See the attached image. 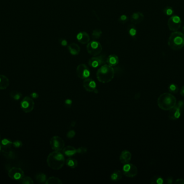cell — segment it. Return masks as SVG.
I'll use <instances>...</instances> for the list:
<instances>
[{
	"instance_id": "6da1fadb",
	"label": "cell",
	"mask_w": 184,
	"mask_h": 184,
	"mask_svg": "<svg viewBox=\"0 0 184 184\" xmlns=\"http://www.w3.org/2000/svg\"><path fill=\"white\" fill-rule=\"evenodd\" d=\"M65 161L64 154L57 151L50 153L46 159L48 166L54 170L61 169L65 164Z\"/></svg>"
},
{
	"instance_id": "7a4b0ae2",
	"label": "cell",
	"mask_w": 184,
	"mask_h": 184,
	"mask_svg": "<svg viewBox=\"0 0 184 184\" xmlns=\"http://www.w3.org/2000/svg\"><path fill=\"white\" fill-rule=\"evenodd\" d=\"M115 71L113 67L108 64H104L100 67L96 72V77L102 83H108L114 78Z\"/></svg>"
},
{
	"instance_id": "3957f363",
	"label": "cell",
	"mask_w": 184,
	"mask_h": 184,
	"mask_svg": "<svg viewBox=\"0 0 184 184\" xmlns=\"http://www.w3.org/2000/svg\"><path fill=\"white\" fill-rule=\"evenodd\" d=\"M177 104V99L173 94L164 93L158 98L157 105L160 109L164 111H169Z\"/></svg>"
},
{
	"instance_id": "277c9868",
	"label": "cell",
	"mask_w": 184,
	"mask_h": 184,
	"mask_svg": "<svg viewBox=\"0 0 184 184\" xmlns=\"http://www.w3.org/2000/svg\"><path fill=\"white\" fill-rule=\"evenodd\" d=\"M168 44L172 50L182 49L184 46V33L178 31L172 32L169 38Z\"/></svg>"
},
{
	"instance_id": "5b68a950",
	"label": "cell",
	"mask_w": 184,
	"mask_h": 184,
	"mask_svg": "<svg viewBox=\"0 0 184 184\" xmlns=\"http://www.w3.org/2000/svg\"><path fill=\"white\" fill-rule=\"evenodd\" d=\"M184 107V100H179L177 103L176 105L170 109L168 115V117L169 119L173 120H175L180 118L182 111Z\"/></svg>"
},
{
	"instance_id": "8992f818",
	"label": "cell",
	"mask_w": 184,
	"mask_h": 184,
	"mask_svg": "<svg viewBox=\"0 0 184 184\" xmlns=\"http://www.w3.org/2000/svg\"><path fill=\"white\" fill-rule=\"evenodd\" d=\"M102 47L99 42L96 41H93L89 42L87 45V52L93 56L99 55L102 52Z\"/></svg>"
},
{
	"instance_id": "52a82bcc",
	"label": "cell",
	"mask_w": 184,
	"mask_h": 184,
	"mask_svg": "<svg viewBox=\"0 0 184 184\" xmlns=\"http://www.w3.org/2000/svg\"><path fill=\"white\" fill-rule=\"evenodd\" d=\"M50 144L52 150L57 151H61L65 147L64 140L59 136H53L50 139Z\"/></svg>"
},
{
	"instance_id": "ba28073f",
	"label": "cell",
	"mask_w": 184,
	"mask_h": 184,
	"mask_svg": "<svg viewBox=\"0 0 184 184\" xmlns=\"http://www.w3.org/2000/svg\"><path fill=\"white\" fill-rule=\"evenodd\" d=\"M181 24L182 20L178 15H173L168 20V28L172 32L178 31L180 29Z\"/></svg>"
},
{
	"instance_id": "9c48e42d",
	"label": "cell",
	"mask_w": 184,
	"mask_h": 184,
	"mask_svg": "<svg viewBox=\"0 0 184 184\" xmlns=\"http://www.w3.org/2000/svg\"><path fill=\"white\" fill-rule=\"evenodd\" d=\"M123 174L128 178H133L138 173V169L136 166L132 164H124L122 169Z\"/></svg>"
},
{
	"instance_id": "30bf717a",
	"label": "cell",
	"mask_w": 184,
	"mask_h": 184,
	"mask_svg": "<svg viewBox=\"0 0 184 184\" xmlns=\"http://www.w3.org/2000/svg\"><path fill=\"white\" fill-rule=\"evenodd\" d=\"M35 107V103L30 97H25L22 100L21 107L25 113H30L33 110Z\"/></svg>"
},
{
	"instance_id": "8fae6325",
	"label": "cell",
	"mask_w": 184,
	"mask_h": 184,
	"mask_svg": "<svg viewBox=\"0 0 184 184\" xmlns=\"http://www.w3.org/2000/svg\"><path fill=\"white\" fill-rule=\"evenodd\" d=\"M8 176L14 180H21L24 177V173L19 167H13L9 170Z\"/></svg>"
},
{
	"instance_id": "7c38bea8",
	"label": "cell",
	"mask_w": 184,
	"mask_h": 184,
	"mask_svg": "<svg viewBox=\"0 0 184 184\" xmlns=\"http://www.w3.org/2000/svg\"><path fill=\"white\" fill-rule=\"evenodd\" d=\"M106 61L107 59H105V56L104 55H97L89 59L88 64L92 68H96L97 67H101L105 64Z\"/></svg>"
},
{
	"instance_id": "4fadbf2b",
	"label": "cell",
	"mask_w": 184,
	"mask_h": 184,
	"mask_svg": "<svg viewBox=\"0 0 184 184\" xmlns=\"http://www.w3.org/2000/svg\"><path fill=\"white\" fill-rule=\"evenodd\" d=\"M77 76L81 79H86L89 78L91 72L89 68L85 64H80L77 68Z\"/></svg>"
},
{
	"instance_id": "5bb4252c",
	"label": "cell",
	"mask_w": 184,
	"mask_h": 184,
	"mask_svg": "<svg viewBox=\"0 0 184 184\" xmlns=\"http://www.w3.org/2000/svg\"><path fill=\"white\" fill-rule=\"evenodd\" d=\"M83 87L85 90L89 92L96 93V91L97 90L96 84L95 81L89 78H87L84 80L83 82Z\"/></svg>"
},
{
	"instance_id": "9a60e30c",
	"label": "cell",
	"mask_w": 184,
	"mask_h": 184,
	"mask_svg": "<svg viewBox=\"0 0 184 184\" xmlns=\"http://www.w3.org/2000/svg\"><path fill=\"white\" fill-rule=\"evenodd\" d=\"M131 153L128 150L123 151L120 156V161L123 164L129 163L131 159Z\"/></svg>"
},
{
	"instance_id": "2e32d148",
	"label": "cell",
	"mask_w": 184,
	"mask_h": 184,
	"mask_svg": "<svg viewBox=\"0 0 184 184\" xmlns=\"http://www.w3.org/2000/svg\"><path fill=\"white\" fill-rule=\"evenodd\" d=\"M144 15L141 12H136L132 14L131 17V22L134 24H138L144 20Z\"/></svg>"
},
{
	"instance_id": "e0dca14e",
	"label": "cell",
	"mask_w": 184,
	"mask_h": 184,
	"mask_svg": "<svg viewBox=\"0 0 184 184\" xmlns=\"http://www.w3.org/2000/svg\"><path fill=\"white\" fill-rule=\"evenodd\" d=\"M77 38L78 42L81 44H85L88 43L90 41L89 35L85 32L79 33L77 36Z\"/></svg>"
},
{
	"instance_id": "ac0fdd59",
	"label": "cell",
	"mask_w": 184,
	"mask_h": 184,
	"mask_svg": "<svg viewBox=\"0 0 184 184\" xmlns=\"http://www.w3.org/2000/svg\"><path fill=\"white\" fill-rule=\"evenodd\" d=\"M62 151V153L64 155L68 157H72L77 153V149H75V147L70 145L65 147Z\"/></svg>"
},
{
	"instance_id": "d6986e66",
	"label": "cell",
	"mask_w": 184,
	"mask_h": 184,
	"mask_svg": "<svg viewBox=\"0 0 184 184\" xmlns=\"http://www.w3.org/2000/svg\"><path fill=\"white\" fill-rule=\"evenodd\" d=\"M0 145L1 147V151L4 152V153L6 152L9 151L11 147L13 146V142L8 139H4L1 141Z\"/></svg>"
},
{
	"instance_id": "ffe728a7",
	"label": "cell",
	"mask_w": 184,
	"mask_h": 184,
	"mask_svg": "<svg viewBox=\"0 0 184 184\" xmlns=\"http://www.w3.org/2000/svg\"><path fill=\"white\" fill-rule=\"evenodd\" d=\"M106 62L108 63V65H110L112 67H114L118 64L119 59L118 56H116V55H111L108 57Z\"/></svg>"
},
{
	"instance_id": "44dd1931",
	"label": "cell",
	"mask_w": 184,
	"mask_h": 184,
	"mask_svg": "<svg viewBox=\"0 0 184 184\" xmlns=\"http://www.w3.org/2000/svg\"><path fill=\"white\" fill-rule=\"evenodd\" d=\"M9 85V80L6 76L0 75V90H5Z\"/></svg>"
},
{
	"instance_id": "7402d4cb",
	"label": "cell",
	"mask_w": 184,
	"mask_h": 184,
	"mask_svg": "<svg viewBox=\"0 0 184 184\" xmlns=\"http://www.w3.org/2000/svg\"><path fill=\"white\" fill-rule=\"evenodd\" d=\"M68 50L73 55H77L80 52V48L78 44L71 43L68 46Z\"/></svg>"
},
{
	"instance_id": "603a6c76",
	"label": "cell",
	"mask_w": 184,
	"mask_h": 184,
	"mask_svg": "<svg viewBox=\"0 0 184 184\" xmlns=\"http://www.w3.org/2000/svg\"><path fill=\"white\" fill-rule=\"evenodd\" d=\"M66 165L71 169H75L78 165V163L76 159L72 157H69L65 161Z\"/></svg>"
},
{
	"instance_id": "cb8c5ba5",
	"label": "cell",
	"mask_w": 184,
	"mask_h": 184,
	"mask_svg": "<svg viewBox=\"0 0 184 184\" xmlns=\"http://www.w3.org/2000/svg\"><path fill=\"white\" fill-rule=\"evenodd\" d=\"M122 175L123 173L120 170H115L112 173L110 178L113 181L118 182L122 179Z\"/></svg>"
},
{
	"instance_id": "d4e9b609",
	"label": "cell",
	"mask_w": 184,
	"mask_h": 184,
	"mask_svg": "<svg viewBox=\"0 0 184 184\" xmlns=\"http://www.w3.org/2000/svg\"><path fill=\"white\" fill-rule=\"evenodd\" d=\"M46 184H62V182L59 178L56 177H51L48 178L45 182Z\"/></svg>"
},
{
	"instance_id": "484cf974",
	"label": "cell",
	"mask_w": 184,
	"mask_h": 184,
	"mask_svg": "<svg viewBox=\"0 0 184 184\" xmlns=\"http://www.w3.org/2000/svg\"><path fill=\"white\" fill-rule=\"evenodd\" d=\"M163 179L157 176H153L150 180V183L152 184H163Z\"/></svg>"
},
{
	"instance_id": "4316f807",
	"label": "cell",
	"mask_w": 184,
	"mask_h": 184,
	"mask_svg": "<svg viewBox=\"0 0 184 184\" xmlns=\"http://www.w3.org/2000/svg\"><path fill=\"white\" fill-rule=\"evenodd\" d=\"M102 34V32L101 30L100 29H95L93 30L92 32V38L94 40H99L100 38L101 37Z\"/></svg>"
},
{
	"instance_id": "83f0119b",
	"label": "cell",
	"mask_w": 184,
	"mask_h": 184,
	"mask_svg": "<svg viewBox=\"0 0 184 184\" xmlns=\"http://www.w3.org/2000/svg\"><path fill=\"white\" fill-rule=\"evenodd\" d=\"M10 96L15 100H19L22 96V94L21 93L18 92L17 91H13L12 92H11Z\"/></svg>"
},
{
	"instance_id": "f1b7e54d",
	"label": "cell",
	"mask_w": 184,
	"mask_h": 184,
	"mask_svg": "<svg viewBox=\"0 0 184 184\" xmlns=\"http://www.w3.org/2000/svg\"><path fill=\"white\" fill-rule=\"evenodd\" d=\"M36 179L37 182H45L47 180L46 176L44 173H39L36 177Z\"/></svg>"
},
{
	"instance_id": "f546056e",
	"label": "cell",
	"mask_w": 184,
	"mask_h": 184,
	"mask_svg": "<svg viewBox=\"0 0 184 184\" xmlns=\"http://www.w3.org/2000/svg\"><path fill=\"white\" fill-rule=\"evenodd\" d=\"M163 13L167 16H171L173 14V9L171 7H166L163 9Z\"/></svg>"
},
{
	"instance_id": "4dcf8cb0",
	"label": "cell",
	"mask_w": 184,
	"mask_h": 184,
	"mask_svg": "<svg viewBox=\"0 0 184 184\" xmlns=\"http://www.w3.org/2000/svg\"><path fill=\"white\" fill-rule=\"evenodd\" d=\"M169 90L170 91L171 93H173V94H176L179 91V88L178 86L174 84H171L169 87Z\"/></svg>"
},
{
	"instance_id": "1f68e13d",
	"label": "cell",
	"mask_w": 184,
	"mask_h": 184,
	"mask_svg": "<svg viewBox=\"0 0 184 184\" xmlns=\"http://www.w3.org/2000/svg\"><path fill=\"white\" fill-rule=\"evenodd\" d=\"M21 182L23 184H33L34 183L32 178L28 176L24 177L23 179L21 180Z\"/></svg>"
},
{
	"instance_id": "d6a6232c",
	"label": "cell",
	"mask_w": 184,
	"mask_h": 184,
	"mask_svg": "<svg viewBox=\"0 0 184 184\" xmlns=\"http://www.w3.org/2000/svg\"><path fill=\"white\" fill-rule=\"evenodd\" d=\"M129 33L130 34V35L132 37H134L136 35V29L134 27V26H131L130 27L129 29Z\"/></svg>"
},
{
	"instance_id": "836d02e7",
	"label": "cell",
	"mask_w": 184,
	"mask_h": 184,
	"mask_svg": "<svg viewBox=\"0 0 184 184\" xmlns=\"http://www.w3.org/2000/svg\"><path fill=\"white\" fill-rule=\"evenodd\" d=\"M87 152V149L85 147H80L77 149V153L80 155L85 154Z\"/></svg>"
},
{
	"instance_id": "e575fe53",
	"label": "cell",
	"mask_w": 184,
	"mask_h": 184,
	"mask_svg": "<svg viewBox=\"0 0 184 184\" xmlns=\"http://www.w3.org/2000/svg\"><path fill=\"white\" fill-rule=\"evenodd\" d=\"M23 143L20 140H15L13 142V146L16 148H19L22 147Z\"/></svg>"
},
{
	"instance_id": "d590c367",
	"label": "cell",
	"mask_w": 184,
	"mask_h": 184,
	"mask_svg": "<svg viewBox=\"0 0 184 184\" xmlns=\"http://www.w3.org/2000/svg\"><path fill=\"white\" fill-rule=\"evenodd\" d=\"M119 21L120 22H122V23H124L128 21V18L126 16V15H123L121 16L119 19Z\"/></svg>"
},
{
	"instance_id": "8d00e7d4",
	"label": "cell",
	"mask_w": 184,
	"mask_h": 184,
	"mask_svg": "<svg viewBox=\"0 0 184 184\" xmlns=\"http://www.w3.org/2000/svg\"><path fill=\"white\" fill-rule=\"evenodd\" d=\"M75 135V132L74 130H70L67 134V137L68 138H73Z\"/></svg>"
},
{
	"instance_id": "74e56055",
	"label": "cell",
	"mask_w": 184,
	"mask_h": 184,
	"mask_svg": "<svg viewBox=\"0 0 184 184\" xmlns=\"http://www.w3.org/2000/svg\"><path fill=\"white\" fill-rule=\"evenodd\" d=\"M176 184H184V179L182 178H179L176 180Z\"/></svg>"
},
{
	"instance_id": "f35d334b",
	"label": "cell",
	"mask_w": 184,
	"mask_h": 184,
	"mask_svg": "<svg viewBox=\"0 0 184 184\" xmlns=\"http://www.w3.org/2000/svg\"><path fill=\"white\" fill-rule=\"evenodd\" d=\"M60 44H62L63 46H65L67 44V42L66 40L62 39V40H61V41H60Z\"/></svg>"
},
{
	"instance_id": "ab89813d",
	"label": "cell",
	"mask_w": 184,
	"mask_h": 184,
	"mask_svg": "<svg viewBox=\"0 0 184 184\" xmlns=\"http://www.w3.org/2000/svg\"><path fill=\"white\" fill-rule=\"evenodd\" d=\"M173 182V178H172L171 177H169L167 179H166V182L168 184H171Z\"/></svg>"
},
{
	"instance_id": "60d3db41",
	"label": "cell",
	"mask_w": 184,
	"mask_h": 184,
	"mask_svg": "<svg viewBox=\"0 0 184 184\" xmlns=\"http://www.w3.org/2000/svg\"><path fill=\"white\" fill-rule=\"evenodd\" d=\"M31 96L32 98H33V99H37L38 97V94L36 92H33L31 94Z\"/></svg>"
},
{
	"instance_id": "b9f144b4",
	"label": "cell",
	"mask_w": 184,
	"mask_h": 184,
	"mask_svg": "<svg viewBox=\"0 0 184 184\" xmlns=\"http://www.w3.org/2000/svg\"><path fill=\"white\" fill-rule=\"evenodd\" d=\"M180 94H181L182 97H184V86H183L182 88V89H180Z\"/></svg>"
},
{
	"instance_id": "7bdbcfd3",
	"label": "cell",
	"mask_w": 184,
	"mask_h": 184,
	"mask_svg": "<svg viewBox=\"0 0 184 184\" xmlns=\"http://www.w3.org/2000/svg\"><path fill=\"white\" fill-rule=\"evenodd\" d=\"M71 103H72V102H71V100L70 99H67L66 100V104L67 105H68V104L71 105Z\"/></svg>"
},
{
	"instance_id": "ee69618b",
	"label": "cell",
	"mask_w": 184,
	"mask_h": 184,
	"mask_svg": "<svg viewBox=\"0 0 184 184\" xmlns=\"http://www.w3.org/2000/svg\"><path fill=\"white\" fill-rule=\"evenodd\" d=\"M182 32H183V33H184V27H183V28H182Z\"/></svg>"
},
{
	"instance_id": "f6af8a7d",
	"label": "cell",
	"mask_w": 184,
	"mask_h": 184,
	"mask_svg": "<svg viewBox=\"0 0 184 184\" xmlns=\"http://www.w3.org/2000/svg\"><path fill=\"white\" fill-rule=\"evenodd\" d=\"M1 145H0V152H1Z\"/></svg>"
},
{
	"instance_id": "bcb514c9",
	"label": "cell",
	"mask_w": 184,
	"mask_h": 184,
	"mask_svg": "<svg viewBox=\"0 0 184 184\" xmlns=\"http://www.w3.org/2000/svg\"><path fill=\"white\" fill-rule=\"evenodd\" d=\"M0 138H1V136H0Z\"/></svg>"
}]
</instances>
